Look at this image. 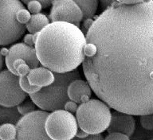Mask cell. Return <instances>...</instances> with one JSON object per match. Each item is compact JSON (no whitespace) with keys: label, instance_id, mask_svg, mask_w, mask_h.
Masks as SVG:
<instances>
[{"label":"cell","instance_id":"cell-25","mask_svg":"<svg viewBox=\"0 0 153 140\" xmlns=\"http://www.w3.org/2000/svg\"><path fill=\"white\" fill-rule=\"evenodd\" d=\"M99 2H100L101 9L105 10L113 7L115 4H117V2H117V0H99Z\"/></svg>","mask_w":153,"mask_h":140},{"label":"cell","instance_id":"cell-18","mask_svg":"<svg viewBox=\"0 0 153 140\" xmlns=\"http://www.w3.org/2000/svg\"><path fill=\"white\" fill-rule=\"evenodd\" d=\"M14 67L16 71L17 76H27L31 69L28 64H26V62L22 59L16 60L14 63Z\"/></svg>","mask_w":153,"mask_h":140},{"label":"cell","instance_id":"cell-23","mask_svg":"<svg viewBox=\"0 0 153 140\" xmlns=\"http://www.w3.org/2000/svg\"><path fill=\"white\" fill-rule=\"evenodd\" d=\"M104 140H130L129 137L126 135L120 133H110L108 134Z\"/></svg>","mask_w":153,"mask_h":140},{"label":"cell","instance_id":"cell-16","mask_svg":"<svg viewBox=\"0 0 153 140\" xmlns=\"http://www.w3.org/2000/svg\"><path fill=\"white\" fill-rule=\"evenodd\" d=\"M17 136L16 126L13 124H4L0 126V139L15 140Z\"/></svg>","mask_w":153,"mask_h":140},{"label":"cell","instance_id":"cell-31","mask_svg":"<svg viewBox=\"0 0 153 140\" xmlns=\"http://www.w3.org/2000/svg\"><path fill=\"white\" fill-rule=\"evenodd\" d=\"M0 53L2 55V57H6L8 55V53H9V50H7L6 48H2V50H0Z\"/></svg>","mask_w":153,"mask_h":140},{"label":"cell","instance_id":"cell-9","mask_svg":"<svg viewBox=\"0 0 153 140\" xmlns=\"http://www.w3.org/2000/svg\"><path fill=\"white\" fill-rule=\"evenodd\" d=\"M83 19V12L74 0L53 1L50 14L52 21H65L79 27Z\"/></svg>","mask_w":153,"mask_h":140},{"label":"cell","instance_id":"cell-34","mask_svg":"<svg viewBox=\"0 0 153 140\" xmlns=\"http://www.w3.org/2000/svg\"><path fill=\"white\" fill-rule=\"evenodd\" d=\"M0 140H1V139H0Z\"/></svg>","mask_w":153,"mask_h":140},{"label":"cell","instance_id":"cell-12","mask_svg":"<svg viewBox=\"0 0 153 140\" xmlns=\"http://www.w3.org/2000/svg\"><path fill=\"white\" fill-rule=\"evenodd\" d=\"M91 95L92 88L89 84L88 81H85L81 79L74 80L68 87V96L69 100L76 104H82L89 100Z\"/></svg>","mask_w":153,"mask_h":140},{"label":"cell","instance_id":"cell-32","mask_svg":"<svg viewBox=\"0 0 153 140\" xmlns=\"http://www.w3.org/2000/svg\"><path fill=\"white\" fill-rule=\"evenodd\" d=\"M2 67H3V57L0 53V71L2 69Z\"/></svg>","mask_w":153,"mask_h":140},{"label":"cell","instance_id":"cell-7","mask_svg":"<svg viewBox=\"0 0 153 140\" xmlns=\"http://www.w3.org/2000/svg\"><path fill=\"white\" fill-rule=\"evenodd\" d=\"M49 114L48 112L38 110L23 116L16 124L15 140H53L48 136L45 127Z\"/></svg>","mask_w":153,"mask_h":140},{"label":"cell","instance_id":"cell-22","mask_svg":"<svg viewBox=\"0 0 153 140\" xmlns=\"http://www.w3.org/2000/svg\"><path fill=\"white\" fill-rule=\"evenodd\" d=\"M42 8V5L41 4L40 2H38L37 0L30 1L27 4V9L30 11V13L32 14H39Z\"/></svg>","mask_w":153,"mask_h":140},{"label":"cell","instance_id":"cell-5","mask_svg":"<svg viewBox=\"0 0 153 140\" xmlns=\"http://www.w3.org/2000/svg\"><path fill=\"white\" fill-rule=\"evenodd\" d=\"M23 8L21 0H0V45H10L25 33L26 26L19 22L16 17Z\"/></svg>","mask_w":153,"mask_h":140},{"label":"cell","instance_id":"cell-24","mask_svg":"<svg viewBox=\"0 0 153 140\" xmlns=\"http://www.w3.org/2000/svg\"><path fill=\"white\" fill-rule=\"evenodd\" d=\"M37 34L38 33H35V34H33V33H29V34H26L24 37V43L26 44V45H30L31 47H33V45H35V41L36 38H37Z\"/></svg>","mask_w":153,"mask_h":140},{"label":"cell","instance_id":"cell-1","mask_svg":"<svg viewBox=\"0 0 153 140\" xmlns=\"http://www.w3.org/2000/svg\"><path fill=\"white\" fill-rule=\"evenodd\" d=\"M86 80L111 108L131 116L153 114V2H117L86 33Z\"/></svg>","mask_w":153,"mask_h":140},{"label":"cell","instance_id":"cell-13","mask_svg":"<svg viewBox=\"0 0 153 140\" xmlns=\"http://www.w3.org/2000/svg\"><path fill=\"white\" fill-rule=\"evenodd\" d=\"M27 78L31 85L44 88L53 83L55 76L53 72L45 67L41 66L31 69Z\"/></svg>","mask_w":153,"mask_h":140},{"label":"cell","instance_id":"cell-2","mask_svg":"<svg viewBox=\"0 0 153 140\" xmlns=\"http://www.w3.org/2000/svg\"><path fill=\"white\" fill-rule=\"evenodd\" d=\"M86 44V36L78 26L52 21L37 34L34 48L42 66L64 73L76 70L83 63Z\"/></svg>","mask_w":153,"mask_h":140},{"label":"cell","instance_id":"cell-30","mask_svg":"<svg viewBox=\"0 0 153 140\" xmlns=\"http://www.w3.org/2000/svg\"><path fill=\"white\" fill-rule=\"evenodd\" d=\"M88 136H89V135H88V133H86V132H85V131H82V130L80 128L78 131H77V132H76V137H77V138L83 139V138H86V137H88Z\"/></svg>","mask_w":153,"mask_h":140},{"label":"cell","instance_id":"cell-17","mask_svg":"<svg viewBox=\"0 0 153 140\" xmlns=\"http://www.w3.org/2000/svg\"><path fill=\"white\" fill-rule=\"evenodd\" d=\"M19 84H20V87H21L22 89L25 93L29 94V95L38 93V91L42 88H40V87L31 85L30 84V82H29L27 76H19Z\"/></svg>","mask_w":153,"mask_h":140},{"label":"cell","instance_id":"cell-27","mask_svg":"<svg viewBox=\"0 0 153 140\" xmlns=\"http://www.w3.org/2000/svg\"><path fill=\"white\" fill-rule=\"evenodd\" d=\"M71 140H104L103 136H101V134H97V135H89L88 137L86 138H77V137H74L73 139Z\"/></svg>","mask_w":153,"mask_h":140},{"label":"cell","instance_id":"cell-15","mask_svg":"<svg viewBox=\"0 0 153 140\" xmlns=\"http://www.w3.org/2000/svg\"><path fill=\"white\" fill-rule=\"evenodd\" d=\"M83 12L84 19H93L97 10L99 0H74Z\"/></svg>","mask_w":153,"mask_h":140},{"label":"cell","instance_id":"cell-29","mask_svg":"<svg viewBox=\"0 0 153 140\" xmlns=\"http://www.w3.org/2000/svg\"><path fill=\"white\" fill-rule=\"evenodd\" d=\"M121 4L125 5H134L138 4V3H142V2H147V0H117Z\"/></svg>","mask_w":153,"mask_h":140},{"label":"cell","instance_id":"cell-14","mask_svg":"<svg viewBox=\"0 0 153 140\" xmlns=\"http://www.w3.org/2000/svg\"><path fill=\"white\" fill-rule=\"evenodd\" d=\"M50 24V19L44 14H32L31 19L28 23L26 25V30L30 33H38L42 31L45 26Z\"/></svg>","mask_w":153,"mask_h":140},{"label":"cell","instance_id":"cell-3","mask_svg":"<svg viewBox=\"0 0 153 140\" xmlns=\"http://www.w3.org/2000/svg\"><path fill=\"white\" fill-rule=\"evenodd\" d=\"M53 83L47 87L42 88L38 93L30 94V97L37 107L45 112H54L64 109L65 105L69 100L68 87L72 81L81 79L77 70L57 73H54Z\"/></svg>","mask_w":153,"mask_h":140},{"label":"cell","instance_id":"cell-6","mask_svg":"<svg viewBox=\"0 0 153 140\" xmlns=\"http://www.w3.org/2000/svg\"><path fill=\"white\" fill-rule=\"evenodd\" d=\"M77 121L73 113L65 109L48 115L45 123V131L53 140H71L78 131Z\"/></svg>","mask_w":153,"mask_h":140},{"label":"cell","instance_id":"cell-19","mask_svg":"<svg viewBox=\"0 0 153 140\" xmlns=\"http://www.w3.org/2000/svg\"><path fill=\"white\" fill-rule=\"evenodd\" d=\"M35 104L31 100H27L26 101L24 100L22 104L17 106V111L19 114L23 116L25 115H27L33 112V111H35Z\"/></svg>","mask_w":153,"mask_h":140},{"label":"cell","instance_id":"cell-33","mask_svg":"<svg viewBox=\"0 0 153 140\" xmlns=\"http://www.w3.org/2000/svg\"><path fill=\"white\" fill-rule=\"evenodd\" d=\"M147 1H152L153 2V0H147Z\"/></svg>","mask_w":153,"mask_h":140},{"label":"cell","instance_id":"cell-8","mask_svg":"<svg viewBox=\"0 0 153 140\" xmlns=\"http://www.w3.org/2000/svg\"><path fill=\"white\" fill-rule=\"evenodd\" d=\"M26 99V93L19 84V76L9 70L0 72V105L14 107Z\"/></svg>","mask_w":153,"mask_h":140},{"label":"cell","instance_id":"cell-4","mask_svg":"<svg viewBox=\"0 0 153 140\" xmlns=\"http://www.w3.org/2000/svg\"><path fill=\"white\" fill-rule=\"evenodd\" d=\"M109 106L101 100L92 99L79 105L76 119L80 128L88 135H97L109 127L112 112Z\"/></svg>","mask_w":153,"mask_h":140},{"label":"cell","instance_id":"cell-28","mask_svg":"<svg viewBox=\"0 0 153 140\" xmlns=\"http://www.w3.org/2000/svg\"><path fill=\"white\" fill-rule=\"evenodd\" d=\"M21 1L25 4H28V2H30V1H33V0H21ZM37 1L41 2V4L42 5L43 8H48L50 6H52V2L53 0H37Z\"/></svg>","mask_w":153,"mask_h":140},{"label":"cell","instance_id":"cell-20","mask_svg":"<svg viewBox=\"0 0 153 140\" xmlns=\"http://www.w3.org/2000/svg\"><path fill=\"white\" fill-rule=\"evenodd\" d=\"M31 15L32 14L30 13L28 10H26V8H23V9L19 10L18 13H17V20H18L19 22L26 26V24L28 23L30 20Z\"/></svg>","mask_w":153,"mask_h":140},{"label":"cell","instance_id":"cell-21","mask_svg":"<svg viewBox=\"0 0 153 140\" xmlns=\"http://www.w3.org/2000/svg\"><path fill=\"white\" fill-rule=\"evenodd\" d=\"M140 124L143 128L148 131L153 130V114L140 116Z\"/></svg>","mask_w":153,"mask_h":140},{"label":"cell","instance_id":"cell-35","mask_svg":"<svg viewBox=\"0 0 153 140\" xmlns=\"http://www.w3.org/2000/svg\"><path fill=\"white\" fill-rule=\"evenodd\" d=\"M152 140H153V139H152Z\"/></svg>","mask_w":153,"mask_h":140},{"label":"cell","instance_id":"cell-26","mask_svg":"<svg viewBox=\"0 0 153 140\" xmlns=\"http://www.w3.org/2000/svg\"><path fill=\"white\" fill-rule=\"evenodd\" d=\"M77 104L74 101H72V100H69L68 102L65 104V105L64 109L67 112H70V113H74V112H76V110H77Z\"/></svg>","mask_w":153,"mask_h":140},{"label":"cell","instance_id":"cell-11","mask_svg":"<svg viewBox=\"0 0 153 140\" xmlns=\"http://www.w3.org/2000/svg\"><path fill=\"white\" fill-rule=\"evenodd\" d=\"M136 129V122L131 115L115 111L112 113V118L107 131L110 133H120L128 137L133 135Z\"/></svg>","mask_w":153,"mask_h":140},{"label":"cell","instance_id":"cell-10","mask_svg":"<svg viewBox=\"0 0 153 140\" xmlns=\"http://www.w3.org/2000/svg\"><path fill=\"white\" fill-rule=\"evenodd\" d=\"M22 59L26 62L30 69L38 67L39 61L37 57L35 48L31 47L25 43L20 42L14 44L9 49V53L5 57V63L9 71L17 75L14 67V61Z\"/></svg>","mask_w":153,"mask_h":140}]
</instances>
